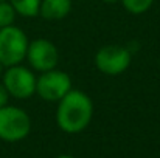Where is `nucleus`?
I'll list each match as a JSON object with an SVG mask.
<instances>
[{
	"instance_id": "nucleus-1",
	"label": "nucleus",
	"mask_w": 160,
	"mask_h": 158,
	"mask_svg": "<svg viewBox=\"0 0 160 158\" xmlns=\"http://www.w3.org/2000/svg\"><path fill=\"white\" fill-rule=\"evenodd\" d=\"M56 104V124L62 132L75 135L87 129L93 116V103L87 93L72 89Z\"/></svg>"
},
{
	"instance_id": "nucleus-2",
	"label": "nucleus",
	"mask_w": 160,
	"mask_h": 158,
	"mask_svg": "<svg viewBox=\"0 0 160 158\" xmlns=\"http://www.w3.org/2000/svg\"><path fill=\"white\" fill-rule=\"evenodd\" d=\"M31 132L30 115L16 105L6 104L0 108V140L17 143L25 140Z\"/></svg>"
},
{
	"instance_id": "nucleus-3",
	"label": "nucleus",
	"mask_w": 160,
	"mask_h": 158,
	"mask_svg": "<svg viewBox=\"0 0 160 158\" xmlns=\"http://www.w3.org/2000/svg\"><path fill=\"white\" fill-rule=\"evenodd\" d=\"M28 37L25 31L16 25L0 28V62L3 67H12L22 64L27 57Z\"/></svg>"
},
{
	"instance_id": "nucleus-4",
	"label": "nucleus",
	"mask_w": 160,
	"mask_h": 158,
	"mask_svg": "<svg viewBox=\"0 0 160 158\" xmlns=\"http://www.w3.org/2000/svg\"><path fill=\"white\" fill-rule=\"evenodd\" d=\"M36 81L38 76L34 71L22 64L6 67L2 74L5 89L8 90L9 96L16 99H30L33 95H36Z\"/></svg>"
},
{
	"instance_id": "nucleus-5",
	"label": "nucleus",
	"mask_w": 160,
	"mask_h": 158,
	"mask_svg": "<svg viewBox=\"0 0 160 158\" xmlns=\"http://www.w3.org/2000/svg\"><path fill=\"white\" fill-rule=\"evenodd\" d=\"M132 62V54L126 47L121 45H103L95 54V67L106 76L123 74Z\"/></svg>"
},
{
	"instance_id": "nucleus-6",
	"label": "nucleus",
	"mask_w": 160,
	"mask_h": 158,
	"mask_svg": "<svg viewBox=\"0 0 160 158\" xmlns=\"http://www.w3.org/2000/svg\"><path fill=\"white\" fill-rule=\"evenodd\" d=\"M72 89V78L65 71L58 68L41 73L36 81V95L48 103L61 101Z\"/></svg>"
},
{
	"instance_id": "nucleus-7",
	"label": "nucleus",
	"mask_w": 160,
	"mask_h": 158,
	"mask_svg": "<svg viewBox=\"0 0 160 158\" xmlns=\"http://www.w3.org/2000/svg\"><path fill=\"white\" fill-rule=\"evenodd\" d=\"M30 68L38 73L53 70L59 64L58 47L48 39H34L28 44L27 57Z\"/></svg>"
},
{
	"instance_id": "nucleus-8",
	"label": "nucleus",
	"mask_w": 160,
	"mask_h": 158,
	"mask_svg": "<svg viewBox=\"0 0 160 158\" xmlns=\"http://www.w3.org/2000/svg\"><path fill=\"white\" fill-rule=\"evenodd\" d=\"M72 11V0H42L39 16L45 20H62Z\"/></svg>"
},
{
	"instance_id": "nucleus-9",
	"label": "nucleus",
	"mask_w": 160,
	"mask_h": 158,
	"mask_svg": "<svg viewBox=\"0 0 160 158\" xmlns=\"http://www.w3.org/2000/svg\"><path fill=\"white\" fill-rule=\"evenodd\" d=\"M41 2L42 0H9V3L12 5L14 11L17 16L31 19L39 16L41 11Z\"/></svg>"
},
{
	"instance_id": "nucleus-10",
	"label": "nucleus",
	"mask_w": 160,
	"mask_h": 158,
	"mask_svg": "<svg viewBox=\"0 0 160 158\" xmlns=\"http://www.w3.org/2000/svg\"><path fill=\"white\" fill-rule=\"evenodd\" d=\"M123 8L129 12V14H134V16H140V14H145L146 11L151 9L154 0H120Z\"/></svg>"
},
{
	"instance_id": "nucleus-11",
	"label": "nucleus",
	"mask_w": 160,
	"mask_h": 158,
	"mask_svg": "<svg viewBox=\"0 0 160 158\" xmlns=\"http://www.w3.org/2000/svg\"><path fill=\"white\" fill-rule=\"evenodd\" d=\"M16 16H17V14H16L12 5L9 3V0L0 2V28L14 25Z\"/></svg>"
},
{
	"instance_id": "nucleus-12",
	"label": "nucleus",
	"mask_w": 160,
	"mask_h": 158,
	"mask_svg": "<svg viewBox=\"0 0 160 158\" xmlns=\"http://www.w3.org/2000/svg\"><path fill=\"white\" fill-rule=\"evenodd\" d=\"M9 93H8V90L5 89V85H3V82H0V108L2 107H5V105L8 104V101H9Z\"/></svg>"
},
{
	"instance_id": "nucleus-13",
	"label": "nucleus",
	"mask_w": 160,
	"mask_h": 158,
	"mask_svg": "<svg viewBox=\"0 0 160 158\" xmlns=\"http://www.w3.org/2000/svg\"><path fill=\"white\" fill-rule=\"evenodd\" d=\"M101 2H104V3H107V5H113V3H118L120 0H101Z\"/></svg>"
},
{
	"instance_id": "nucleus-14",
	"label": "nucleus",
	"mask_w": 160,
	"mask_h": 158,
	"mask_svg": "<svg viewBox=\"0 0 160 158\" xmlns=\"http://www.w3.org/2000/svg\"><path fill=\"white\" fill-rule=\"evenodd\" d=\"M56 158H75V157H72V155H67V154H64V155H59V157H56Z\"/></svg>"
},
{
	"instance_id": "nucleus-15",
	"label": "nucleus",
	"mask_w": 160,
	"mask_h": 158,
	"mask_svg": "<svg viewBox=\"0 0 160 158\" xmlns=\"http://www.w3.org/2000/svg\"><path fill=\"white\" fill-rule=\"evenodd\" d=\"M3 68H5V67H3V64H2V62H0V76H2V74H3V71H5V70H3Z\"/></svg>"
},
{
	"instance_id": "nucleus-16",
	"label": "nucleus",
	"mask_w": 160,
	"mask_h": 158,
	"mask_svg": "<svg viewBox=\"0 0 160 158\" xmlns=\"http://www.w3.org/2000/svg\"><path fill=\"white\" fill-rule=\"evenodd\" d=\"M0 2H5V0H0Z\"/></svg>"
}]
</instances>
